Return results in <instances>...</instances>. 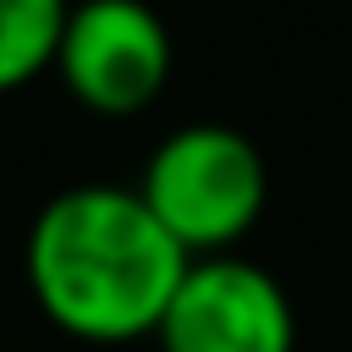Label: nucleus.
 Wrapping results in <instances>:
<instances>
[{
  "mask_svg": "<svg viewBox=\"0 0 352 352\" xmlns=\"http://www.w3.org/2000/svg\"><path fill=\"white\" fill-rule=\"evenodd\" d=\"M187 264L192 258L154 220L143 192L116 182H82L44 198L22 242V275L38 314L88 346L154 336Z\"/></svg>",
  "mask_w": 352,
  "mask_h": 352,
  "instance_id": "f257e3e1",
  "label": "nucleus"
},
{
  "mask_svg": "<svg viewBox=\"0 0 352 352\" xmlns=\"http://www.w3.org/2000/svg\"><path fill=\"white\" fill-rule=\"evenodd\" d=\"M154 220L182 242L187 258L231 253L270 204V170L248 132L220 121L176 126L143 165L138 182Z\"/></svg>",
  "mask_w": 352,
  "mask_h": 352,
  "instance_id": "f03ea898",
  "label": "nucleus"
},
{
  "mask_svg": "<svg viewBox=\"0 0 352 352\" xmlns=\"http://www.w3.org/2000/svg\"><path fill=\"white\" fill-rule=\"evenodd\" d=\"M170 28L148 0H82L66 11L55 44L66 94L104 121L148 110L170 82Z\"/></svg>",
  "mask_w": 352,
  "mask_h": 352,
  "instance_id": "7ed1b4c3",
  "label": "nucleus"
},
{
  "mask_svg": "<svg viewBox=\"0 0 352 352\" xmlns=\"http://www.w3.org/2000/svg\"><path fill=\"white\" fill-rule=\"evenodd\" d=\"M160 352H292L297 319L286 286L236 253L192 258L154 330Z\"/></svg>",
  "mask_w": 352,
  "mask_h": 352,
  "instance_id": "20e7f679",
  "label": "nucleus"
},
{
  "mask_svg": "<svg viewBox=\"0 0 352 352\" xmlns=\"http://www.w3.org/2000/svg\"><path fill=\"white\" fill-rule=\"evenodd\" d=\"M66 11H72L66 0H0V94L55 66Z\"/></svg>",
  "mask_w": 352,
  "mask_h": 352,
  "instance_id": "39448f33",
  "label": "nucleus"
}]
</instances>
